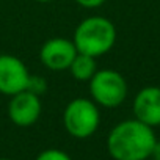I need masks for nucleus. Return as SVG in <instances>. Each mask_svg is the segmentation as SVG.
Returning a JSON list of instances; mask_svg holds the SVG:
<instances>
[{"mask_svg":"<svg viewBox=\"0 0 160 160\" xmlns=\"http://www.w3.org/2000/svg\"><path fill=\"white\" fill-rule=\"evenodd\" d=\"M30 72L25 63L14 55H0V94L14 96L27 90Z\"/></svg>","mask_w":160,"mask_h":160,"instance_id":"nucleus-5","label":"nucleus"},{"mask_svg":"<svg viewBox=\"0 0 160 160\" xmlns=\"http://www.w3.org/2000/svg\"><path fill=\"white\" fill-rule=\"evenodd\" d=\"M0 160H13V158H7V157H2V158H0Z\"/></svg>","mask_w":160,"mask_h":160,"instance_id":"nucleus-15","label":"nucleus"},{"mask_svg":"<svg viewBox=\"0 0 160 160\" xmlns=\"http://www.w3.org/2000/svg\"><path fill=\"white\" fill-rule=\"evenodd\" d=\"M90 96L99 107L116 108L127 98V82L115 69H98L90 78Z\"/></svg>","mask_w":160,"mask_h":160,"instance_id":"nucleus-4","label":"nucleus"},{"mask_svg":"<svg viewBox=\"0 0 160 160\" xmlns=\"http://www.w3.org/2000/svg\"><path fill=\"white\" fill-rule=\"evenodd\" d=\"M101 124L99 105L87 98L72 99L63 112V126L66 132L77 140H85L96 133Z\"/></svg>","mask_w":160,"mask_h":160,"instance_id":"nucleus-3","label":"nucleus"},{"mask_svg":"<svg viewBox=\"0 0 160 160\" xmlns=\"http://www.w3.org/2000/svg\"><path fill=\"white\" fill-rule=\"evenodd\" d=\"M135 119L149 127L160 126V87H144L132 104Z\"/></svg>","mask_w":160,"mask_h":160,"instance_id":"nucleus-8","label":"nucleus"},{"mask_svg":"<svg viewBox=\"0 0 160 160\" xmlns=\"http://www.w3.org/2000/svg\"><path fill=\"white\" fill-rule=\"evenodd\" d=\"M72 42L77 52L90 57H102L108 53L116 42L115 24L104 16H88L74 30Z\"/></svg>","mask_w":160,"mask_h":160,"instance_id":"nucleus-2","label":"nucleus"},{"mask_svg":"<svg viewBox=\"0 0 160 160\" xmlns=\"http://www.w3.org/2000/svg\"><path fill=\"white\" fill-rule=\"evenodd\" d=\"M38 3H49V2H53V0H35Z\"/></svg>","mask_w":160,"mask_h":160,"instance_id":"nucleus-14","label":"nucleus"},{"mask_svg":"<svg viewBox=\"0 0 160 160\" xmlns=\"http://www.w3.org/2000/svg\"><path fill=\"white\" fill-rule=\"evenodd\" d=\"M42 113V104L39 96L28 90H24L11 96L8 102V118L18 127H30L36 124Z\"/></svg>","mask_w":160,"mask_h":160,"instance_id":"nucleus-6","label":"nucleus"},{"mask_svg":"<svg viewBox=\"0 0 160 160\" xmlns=\"http://www.w3.org/2000/svg\"><path fill=\"white\" fill-rule=\"evenodd\" d=\"M75 55H77V49L72 39L61 38V36L47 39L41 46V50H39V60L42 66L50 71L69 69Z\"/></svg>","mask_w":160,"mask_h":160,"instance_id":"nucleus-7","label":"nucleus"},{"mask_svg":"<svg viewBox=\"0 0 160 160\" xmlns=\"http://www.w3.org/2000/svg\"><path fill=\"white\" fill-rule=\"evenodd\" d=\"M27 90L32 91V93L36 94V96H41V94H44L46 90H47V82H46L42 77H39V75H36V77L30 75L28 83H27Z\"/></svg>","mask_w":160,"mask_h":160,"instance_id":"nucleus-11","label":"nucleus"},{"mask_svg":"<svg viewBox=\"0 0 160 160\" xmlns=\"http://www.w3.org/2000/svg\"><path fill=\"white\" fill-rule=\"evenodd\" d=\"M157 141L152 127L138 119L118 122L107 137V151L113 160H146Z\"/></svg>","mask_w":160,"mask_h":160,"instance_id":"nucleus-1","label":"nucleus"},{"mask_svg":"<svg viewBox=\"0 0 160 160\" xmlns=\"http://www.w3.org/2000/svg\"><path fill=\"white\" fill-rule=\"evenodd\" d=\"M77 5H80L82 8H87V10H94V8H99L102 7L107 0H74Z\"/></svg>","mask_w":160,"mask_h":160,"instance_id":"nucleus-12","label":"nucleus"},{"mask_svg":"<svg viewBox=\"0 0 160 160\" xmlns=\"http://www.w3.org/2000/svg\"><path fill=\"white\" fill-rule=\"evenodd\" d=\"M149 157H151L152 160H160V141H155V143H154V148H152Z\"/></svg>","mask_w":160,"mask_h":160,"instance_id":"nucleus-13","label":"nucleus"},{"mask_svg":"<svg viewBox=\"0 0 160 160\" xmlns=\"http://www.w3.org/2000/svg\"><path fill=\"white\" fill-rule=\"evenodd\" d=\"M68 71L71 72V75L75 80H78V82H90V78L98 71L96 58L77 52V55L72 60V63H71V66H69Z\"/></svg>","mask_w":160,"mask_h":160,"instance_id":"nucleus-9","label":"nucleus"},{"mask_svg":"<svg viewBox=\"0 0 160 160\" xmlns=\"http://www.w3.org/2000/svg\"><path fill=\"white\" fill-rule=\"evenodd\" d=\"M35 160H72L71 155L61 149H57V148H50V149H44L41 151Z\"/></svg>","mask_w":160,"mask_h":160,"instance_id":"nucleus-10","label":"nucleus"},{"mask_svg":"<svg viewBox=\"0 0 160 160\" xmlns=\"http://www.w3.org/2000/svg\"><path fill=\"white\" fill-rule=\"evenodd\" d=\"M83 160H88V158H83Z\"/></svg>","mask_w":160,"mask_h":160,"instance_id":"nucleus-16","label":"nucleus"}]
</instances>
